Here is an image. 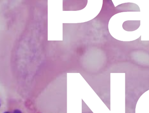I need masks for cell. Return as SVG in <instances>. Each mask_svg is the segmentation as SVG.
Segmentation results:
<instances>
[{"label": "cell", "instance_id": "obj_1", "mask_svg": "<svg viewBox=\"0 0 149 113\" xmlns=\"http://www.w3.org/2000/svg\"><path fill=\"white\" fill-rule=\"evenodd\" d=\"M13 113H22V111L18 109H15L13 111Z\"/></svg>", "mask_w": 149, "mask_h": 113}, {"label": "cell", "instance_id": "obj_2", "mask_svg": "<svg viewBox=\"0 0 149 113\" xmlns=\"http://www.w3.org/2000/svg\"><path fill=\"white\" fill-rule=\"evenodd\" d=\"M3 113H11L10 112H9V111H5V112H4Z\"/></svg>", "mask_w": 149, "mask_h": 113}]
</instances>
